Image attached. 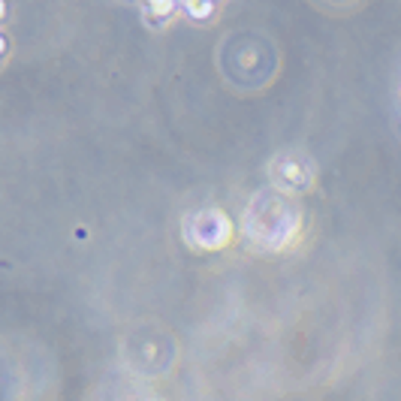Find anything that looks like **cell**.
<instances>
[{
  "label": "cell",
  "mask_w": 401,
  "mask_h": 401,
  "mask_svg": "<svg viewBox=\"0 0 401 401\" xmlns=\"http://www.w3.org/2000/svg\"><path fill=\"white\" fill-rule=\"evenodd\" d=\"M211 10H215V6H211V3H191V15H199V19H206V15L211 12Z\"/></svg>",
  "instance_id": "1"
}]
</instances>
